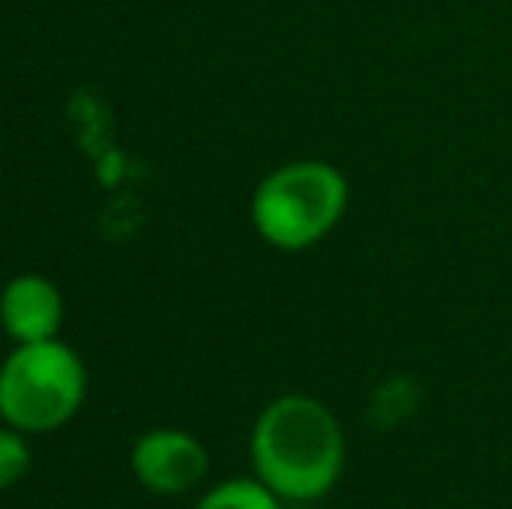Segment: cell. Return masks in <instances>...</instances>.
<instances>
[{
  "label": "cell",
  "mask_w": 512,
  "mask_h": 509,
  "mask_svg": "<svg viewBox=\"0 0 512 509\" xmlns=\"http://www.w3.org/2000/svg\"><path fill=\"white\" fill-rule=\"evenodd\" d=\"M251 461L258 482L279 499L314 503L328 496L345 468V436L328 405L310 394H283L251 429Z\"/></svg>",
  "instance_id": "6da1fadb"
},
{
  "label": "cell",
  "mask_w": 512,
  "mask_h": 509,
  "mask_svg": "<svg viewBox=\"0 0 512 509\" xmlns=\"http://www.w3.org/2000/svg\"><path fill=\"white\" fill-rule=\"evenodd\" d=\"M349 206V182L324 161H293L262 178L251 220L262 241L279 252H304L324 241Z\"/></svg>",
  "instance_id": "7a4b0ae2"
},
{
  "label": "cell",
  "mask_w": 512,
  "mask_h": 509,
  "mask_svg": "<svg viewBox=\"0 0 512 509\" xmlns=\"http://www.w3.org/2000/svg\"><path fill=\"white\" fill-rule=\"evenodd\" d=\"M88 374L67 342L14 346L0 367V419L21 433H53L67 426L84 405Z\"/></svg>",
  "instance_id": "3957f363"
},
{
  "label": "cell",
  "mask_w": 512,
  "mask_h": 509,
  "mask_svg": "<svg viewBox=\"0 0 512 509\" xmlns=\"http://www.w3.org/2000/svg\"><path fill=\"white\" fill-rule=\"evenodd\" d=\"M129 464L143 489L157 496H182L206 478L209 454L196 436L182 429H150L136 440Z\"/></svg>",
  "instance_id": "277c9868"
},
{
  "label": "cell",
  "mask_w": 512,
  "mask_h": 509,
  "mask_svg": "<svg viewBox=\"0 0 512 509\" xmlns=\"http://www.w3.org/2000/svg\"><path fill=\"white\" fill-rule=\"evenodd\" d=\"M0 325H4L7 339H14V346L60 339L63 297L53 279L39 276V272L14 276L0 290Z\"/></svg>",
  "instance_id": "5b68a950"
},
{
  "label": "cell",
  "mask_w": 512,
  "mask_h": 509,
  "mask_svg": "<svg viewBox=\"0 0 512 509\" xmlns=\"http://www.w3.org/2000/svg\"><path fill=\"white\" fill-rule=\"evenodd\" d=\"M196 509H279V496L258 478H230L209 489Z\"/></svg>",
  "instance_id": "8992f818"
},
{
  "label": "cell",
  "mask_w": 512,
  "mask_h": 509,
  "mask_svg": "<svg viewBox=\"0 0 512 509\" xmlns=\"http://www.w3.org/2000/svg\"><path fill=\"white\" fill-rule=\"evenodd\" d=\"M28 464H32V450L21 429H0V492L18 485L28 475Z\"/></svg>",
  "instance_id": "52a82bcc"
}]
</instances>
